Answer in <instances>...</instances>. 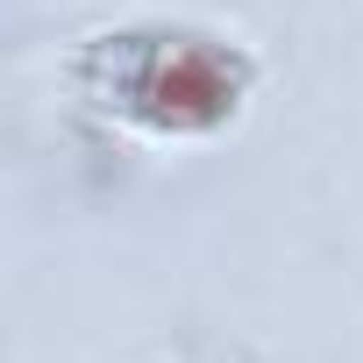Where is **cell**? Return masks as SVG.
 <instances>
[{
	"label": "cell",
	"instance_id": "obj_1",
	"mask_svg": "<svg viewBox=\"0 0 363 363\" xmlns=\"http://www.w3.org/2000/svg\"><path fill=\"white\" fill-rule=\"evenodd\" d=\"M72 86L143 135L193 143V135H221L242 114L257 65H250V50H235L207 29L128 22V29H100L72 50Z\"/></svg>",
	"mask_w": 363,
	"mask_h": 363
}]
</instances>
